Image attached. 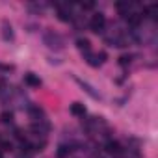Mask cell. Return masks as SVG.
I'll list each match as a JSON object with an SVG mask.
<instances>
[{
  "instance_id": "1",
  "label": "cell",
  "mask_w": 158,
  "mask_h": 158,
  "mask_svg": "<svg viewBox=\"0 0 158 158\" xmlns=\"http://www.w3.org/2000/svg\"><path fill=\"white\" fill-rule=\"evenodd\" d=\"M102 26H104V17H102V15H95V17L91 19V28H93L95 32H99V30H102Z\"/></svg>"
},
{
  "instance_id": "2",
  "label": "cell",
  "mask_w": 158,
  "mask_h": 158,
  "mask_svg": "<svg viewBox=\"0 0 158 158\" xmlns=\"http://www.w3.org/2000/svg\"><path fill=\"white\" fill-rule=\"evenodd\" d=\"M106 147H108V152H112V154H114V152H115V154H117V152H121V147H119V143H117V141H108V145H106Z\"/></svg>"
},
{
  "instance_id": "3",
  "label": "cell",
  "mask_w": 158,
  "mask_h": 158,
  "mask_svg": "<svg viewBox=\"0 0 158 158\" xmlns=\"http://www.w3.org/2000/svg\"><path fill=\"white\" fill-rule=\"evenodd\" d=\"M71 112H73V114H76V115H84V114H86L84 106H80V104H78V102H74V104H73Z\"/></svg>"
},
{
  "instance_id": "4",
  "label": "cell",
  "mask_w": 158,
  "mask_h": 158,
  "mask_svg": "<svg viewBox=\"0 0 158 158\" xmlns=\"http://www.w3.org/2000/svg\"><path fill=\"white\" fill-rule=\"evenodd\" d=\"M26 84H30V86H39V80H37L34 74H28V76H26Z\"/></svg>"
},
{
  "instance_id": "5",
  "label": "cell",
  "mask_w": 158,
  "mask_h": 158,
  "mask_svg": "<svg viewBox=\"0 0 158 158\" xmlns=\"http://www.w3.org/2000/svg\"><path fill=\"white\" fill-rule=\"evenodd\" d=\"M78 48L89 50V41H88V39H78Z\"/></svg>"
}]
</instances>
